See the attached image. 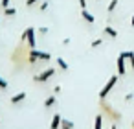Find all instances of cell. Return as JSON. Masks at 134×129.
Segmentation results:
<instances>
[{"label":"cell","instance_id":"1","mask_svg":"<svg viewBox=\"0 0 134 129\" xmlns=\"http://www.w3.org/2000/svg\"><path fill=\"white\" fill-rule=\"evenodd\" d=\"M99 109H101V112H103V116H108L114 123H118L119 120H121V112L118 111V109H114L108 101H105V100H99Z\"/></svg>","mask_w":134,"mask_h":129},{"label":"cell","instance_id":"2","mask_svg":"<svg viewBox=\"0 0 134 129\" xmlns=\"http://www.w3.org/2000/svg\"><path fill=\"white\" fill-rule=\"evenodd\" d=\"M50 52H39L35 48H31L28 52V65H35L37 61H50Z\"/></svg>","mask_w":134,"mask_h":129},{"label":"cell","instance_id":"3","mask_svg":"<svg viewBox=\"0 0 134 129\" xmlns=\"http://www.w3.org/2000/svg\"><path fill=\"white\" fill-rule=\"evenodd\" d=\"M118 79H119V76H118V74H114V76H110V78H108V81L105 83V87L99 90V100H107V96H108V94L112 92V89L118 85Z\"/></svg>","mask_w":134,"mask_h":129},{"label":"cell","instance_id":"4","mask_svg":"<svg viewBox=\"0 0 134 129\" xmlns=\"http://www.w3.org/2000/svg\"><path fill=\"white\" fill-rule=\"evenodd\" d=\"M28 41V46H30V50L31 48H35V28H26L24 32H22V37H20V43H26Z\"/></svg>","mask_w":134,"mask_h":129},{"label":"cell","instance_id":"5","mask_svg":"<svg viewBox=\"0 0 134 129\" xmlns=\"http://www.w3.org/2000/svg\"><path fill=\"white\" fill-rule=\"evenodd\" d=\"M55 72H57V68H46V70H42L41 74H37L33 79H35L37 83H44V81H48L50 78H53Z\"/></svg>","mask_w":134,"mask_h":129},{"label":"cell","instance_id":"6","mask_svg":"<svg viewBox=\"0 0 134 129\" xmlns=\"http://www.w3.org/2000/svg\"><path fill=\"white\" fill-rule=\"evenodd\" d=\"M116 66H118V76H119V78L127 74V68H125V55H123V52L118 55V59H116Z\"/></svg>","mask_w":134,"mask_h":129},{"label":"cell","instance_id":"7","mask_svg":"<svg viewBox=\"0 0 134 129\" xmlns=\"http://www.w3.org/2000/svg\"><path fill=\"white\" fill-rule=\"evenodd\" d=\"M61 122H63V116L57 112L52 116V123H50V129H61Z\"/></svg>","mask_w":134,"mask_h":129},{"label":"cell","instance_id":"8","mask_svg":"<svg viewBox=\"0 0 134 129\" xmlns=\"http://www.w3.org/2000/svg\"><path fill=\"white\" fill-rule=\"evenodd\" d=\"M81 17H83V19H85L88 24H94V22H96V17H94L92 13H88L86 9H81Z\"/></svg>","mask_w":134,"mask_h":129},{"label":"cell","instance_id":"9","mask_svg":"<svg viewBox=\"0 0 134 129\" xmlns=\"http://www.w3.org/2000/svg\"><path fill=\"white\" fill-rule=\"evenodd\" d=\"M24 100H26V92H19V94L11 96V103H13V105H19V103L24 101Z\"/></svg>","mask_w":134,"mask_h":129},{"label":"cell","instance_id":"10","mask_svg":"<svg viewBox=\"0 0 134 129\" xmlns=\"http://www.w3.org/2000/svg\"><path fill=\"white\" fill-rule=\"evenodd\" d=\"M103 32H105L108 37H112V39H116V37H118V30H116V28H112V26H105V28H103Z\"/></svg>","mask_w":134,"mask_h":129},{"label":"cell","instance_id":"11","mask_svg":"<svg viewBox=\"0 0 134 129\" xmlns=\"http://www.w3.org/2000/svg\"><path fill=\"white\" fill-rule=\"evenodd\" d=\"M103 112H99L97 116H96V120H94V129H101L103 127Z\"/></svg>","mask_w":134,"mask_h":129},{"label":"cell","instance_id":"12","mask_svg":"<svg viewBox=\"0 0 134 129\" xmlns=\"http://www.w3.org/2000/svg\"><path fill=\"white\" fill-rule=\"evenodd\" d=\"M55 103H57V98H55V94H53V96L46 98V101H44V107H46V109H50V107H53Z\"/></svg>","mask_w":134,"mask_h":129},{"label":"cell","instance_id":"13","mask_svg":"<svg viewBox=\"0 0 134 129\" xmlns=\"http://www.w3.org/2000/svg\"><path fill=\"white\" fill-rule=\"evenodd\" d=\"M4 15H6V17H15V15H17V8H9V6L4 8Z\"/></svg>","mask_w":134,"mask_h":129},{"label":"cell","instance_id":"14","mask_svg":"<svg viewBox=\"0 0 134 129\" xmlns=\"http://www.w3.org/2000/svg\"><path fill=\"white\" fill-rule=\"evenodd\" d=\"M57 66H59L61 70H64V72L68 70V65H66V61H64L63 57H57Z\"/></svg>","mask_w":134,"mask_h":129},{"label":"cell","instance_id":"15","mask_svg":"<svg viewBox=\"0 0 134 129\" xmlns=\"http://www.w3.org/2000/svg\"><path fill=\"white\" fill-rule=\"evenodd\" d=\"M123 55H125V59L130 61V66L134 68V52H132V50H130V52H123Z\"/></svg>","mask_w":134,"mask_h":129},{"label":"cell","instance_id":"16","mask_svg":"<svg viewBox=\"0 0 134 129\" xmlns=\"http://www.w3.org/2000/svg\"><path fill=\"white\" fill-rule=\"evenodd\" d=\"M61 129H74V122L63 118V122H61Z\"/></svg>","mask_w":134,"mask_h":129},{"label":"cell","instance_id":"17","mask_svg":"<svg viewBox=\"0 0 134 129\" xmlns=\"http://www.w3.org/2000/svg\"><path fill=\"white\" fill-rule=\"evenodd\" d=\"M116 8H118V0H110V4H108V13H112Z\"/></svg>","mask_w":134,"mask_h":129},{"label":"cell","instance_id":"18","mask_svg":"<svg viewBox=\"0 0 134 129\" xmlns=\"http://www.w3.org/2000/svg\"><path fill=\"white\" fill-rule=\"evenodd\" d=\"M101 44H103V39H96V41H92L90 46H92V48H97V46H101Z\"/></svg>","mask_w":134,"mask_h":129},{"label":"cell","instance_id":"19","mask_svg":"<svg viewBox=\"0 0 134 129\" xmlns=\"http://www.w3.org/2000/svg\"><path fill=\"white\" fill-rule=\"evenodd\" d=\"M8 89V81L4 78H0V90H6Z\"/></svg>","mask_w":134,"mask_h":129},{"label":"cell","instance_id":"20","mask_svg":"<svg viewBox=\"0 0 134 129\" xmlns=\"http://www.w3.org/2000/svg\"><path fill=\"white\" fill-rule=\"evenodd\" d=\"M37 2H41V0H26V6H28V8H31V6H35Z\"/></svg>","mask_w":134,"mask_h":129},{"label":"cell","instance_id":"21","mask_svg":"<svg viewBox=\"0 0 134 129\" xmlns=\"http://www.w3.org/2000/svg\"><path fill=\"white\" fill-rule=\"evenodd\" d=\"M132 98H134V94H132V92L125 94V101H132Z\"/></svg>","mask_w":134,"mask_h":129},{"label":"cell","instance_id":"22","mask_svg":"<svg viewBox=\"0 0 134 129\" xmlns=\"http://www.w3.org/2000/svg\"><path fill=\"white\" fill-rule=\"evenodd\" d=\"M79 6H81V9H86V0H79Z\"/></svg>","mask_w":134,"mask_h":129},{"label":"cell","instance_id":"23","mask_svg":"<svg viewBox=\"0 0 134 129\" xmlns=\"http://www.w3.org/2000/svg\"><path fill=\"white\" fill-rule=\"evenodd\" d=\"M9 2H11V0H2V9H4V8H8V6H9Z\"/></svg>","mask_w":134,"mask_h":129},{"label":"cell","instance_id":"24","mask_svg":"<svg viewBox=\"0 0 134 129\" xmlns=\"http://www.w3.org/2000/svg\"><path fill=\"white\" fill-rule=\"evenodd\" d=\"M44 9H48V2H42L41 4V11H44Z\"/></svg>","mask_w":134,"mask_h":129},{"label":"cell","instance_id":"25","mask_svg":"<svg viewBox=\"0 0 134 129\" xmlns=\"http://www.w3.org/2000/svg\"><path fill=\"white\" fill-rule=\"evenodd\" d=\"M59 92H61V87H59V85H57V87H53V94H55V96H57V94H59Z\"/></svg>","mask_w":134,"mask_h":129},{"label":"cell","instance_id":"26","mask_svg":"<svg viewBox=\"0 0 134 129\" xmlns=\"http://www.w3.org/2000/svg\"><path fill=\"white\" fill-rule=\"evenodd\" d=\"M39 32H41V35H46V33H48V28H41Z\"/></svg>","mask_w":134,"mask_h":129},{"label":"cell","instance_id":"27","mask_svg":"<svg viewBox=\"0 0 134 129\" xmlns=\"http://www.w3.org/2000/svg\"><path fill=\"white\" fill-rule=\"evenodd\" d=\"M130 26H132V28H134V15H132V17H130Z\"/></svg>","mask_w":134,"mask_h":129},{"label":"cell","instance_id":"28","mask_svg":"<svg viewBox=\"0 0 134 129\" xmlns=\"http://www.w3.org/2000/svg\"><path fill=\"white\" fill-rule=\"evenodd\" d=\"M110 129H116V123H114V122H112V125H110Z\"/></svg>","mask_w":134,"mask_h":129},{"label":"cell","instance_id":"29","mask_svg":"<svg viewBox=\"0 0 134 129\" xmlns=\"http://www.w3.org/2000/svg\"><path fill=\"white\" fill-rule=\"evenodd\" d=\"M130 127H132V129H134V122H132V123H130Z\"/></svg>","mask_w":134,"mask_h":129},{"label":"cell","instance_id":"30","mask_svg":"<svg viewBox=\"0 0 134 129\" xmlns=\"http://www.w3.org/2000/svg\"><path fill=\"white\" fill-rule=\"evenodd\" d=\"M0 9H2V0H0Z\"/></svg>","mask_w":134,"mask_h":129}]
</instances>
